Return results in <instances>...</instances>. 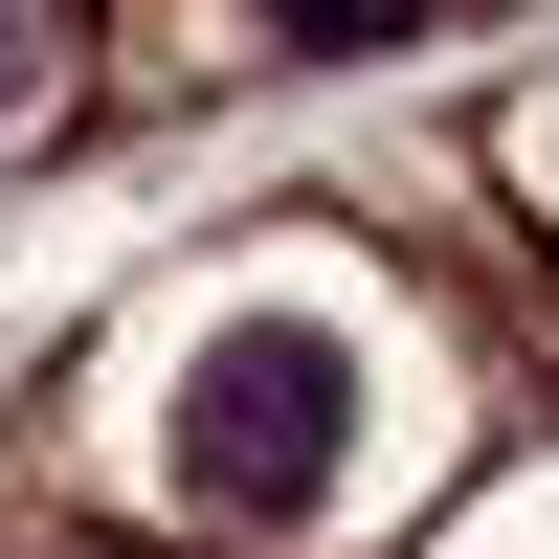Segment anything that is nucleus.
<instances>
[{"instance_id":"2","label":"nucleus","mask_w":559,"mask_h":559,"mask_svg":"<svg viewBox=\"0 0 559 559\" xmlns=\"http://www.w3.org/2000/svg\"><path fill=\"white\" fill-rule=\"evenodd\" d=\"M45 90H68V0H0V134H23Z\"/></svg>"},{"instance_id":"1","label":"nucleus","mask_w":559,"mask_h":559,"mask_svg":"<svg viewBox=\"0 0 559 559\" xmlns=\"http://www.w3.org/2000/svg\"><path fill=\"white\" fill-rule=\"evenodd\" d=\"M336 448H358V358L313 336V313L202 336V381H179V492H202L224 537H292L313 492H336Z\"/></svg>"},{"instance_id":"3","label":"nucleus","mask_w":559,"mask_h":559,"mask_svg":"<svg viewBox=\"0 0 559 559\" xmlns=\"http://www.w3.org/2000/svg\"><path fill=\"white\" fill-rule=\"evenodd\" d=\"M426 0H269V45H403Z\"/></svg>"}]
</instances>
